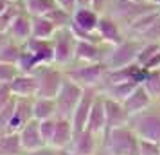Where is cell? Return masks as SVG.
<instances>
[{
    "instance_id": "6da1fadb",
    "label": "cell",
    "mask_w": 160,
    "mask_h": 155,
    "mask_svg": "<svg viewBox=\"0 0 160 155\" xmlns=\"http://www.w3.org/2000/svg\"><path fill=\"white\" fill-rule=\"evenodd\" d=\"M138 141L140 137L130 125L106 130L101 155H138Z\"/></svg>"
},
{
    "instance_id": "7a4b0ae2",
    "label": "cell",
    "mask_w": 160,
    "mask_h": 155,
    "mask_svg": "<svg viewBox=\"0 0 160 155\" xmlns=\"http://www.w3.org/2000/svg\"><path fill=\"white\" fill-rule=\"evenodd\" d=\"M108 72L106 63H79L74 61L65 67V76L83 89H102L104 76Z\"/></svg>"
},
{
    "instance_id": "3957f363",
    "label": "cell",
    "mask_w": 160,
    "mask_h": 155,
    "mask_svg": "<svg viewBox=\"0 0 160 155\" xmlns=\"http://www.w3.org/2000/svg\"><path fill=\"white\" fill-rule=\"evenodd\" d=\"M130 126L140 139H148L160 144V101H153L146 110L131 116Z\"/></svg>"
},
{
    "instance_id": "277c9868",
    "label": "cell",
    "mask_w": 160,
    "mask_h": 155,
    "mask_svg": "<svg viewBox=\"0 0 160 155\" xmlns=\"http://www.w3.org/2000/svg\"><path fill=\"white\" fill-rule=\"evenodd\" d=\"M142 45H144V42L140 38L126 36L121 44L110 47L104 63H106L108 69H121V67H128L131 63H137V56L140 49H142Z\"/></svg>"
},
{
    "instance_id": "5b68a950",
    "label": "cell",
    "mask_w": 160,
    "mask_h": 155,
    "mask_svg": "<svg viewBox=\"0 0 160 155\" xmlns=\"http://www.w3.org/2000/svg\"><path fill=\"white\" fill-rule=\"evenodd\" d=\"M36 81H38V96L43 97H56L63 81L67 80L65 69L63 67L51 63V65H40L36 72Z\"/></svg>"
},
{
    "instance_id": "8992f818",
    "label": "cell",
    "mask_w": 160,
    "mask_h": 155,
    "mask_svg": "<svg viewBox=\"0 0 160 155\" xmlns=\"http://www.w3.org/2000/svg\"><path fill=\"white\" fill-rule=\"evenodd\" d=\"M52 44H54V63L56 65L65 69L70 63H74L78 40L70 27H63V29L56 31V34L52 36Z\"/></svg>"
},
{
    "instance_id": "52a82bcc",
    "label": "cell",
    "mask_w": 160,
    "mask_h": 155,
    "mask_svg": "<svg viewBox=\"0 0 160 155\" xmlns=\"http://www.w3.org/2000/svg\"><path fill=\"white\" fill-rule=\"evenodd\" d=\"M85 89L79 87L78 83H74L72 80L67 78L61 89H59L58 96H56V106H58V117H65V119H70L72 117L76 106L79 103L81 96H83Z\"/></svg>"
},
{
    "instance_id": "ba28073f",
    "label": "cell",
    "mask_w": 160,
    "mask_h": 155,
    "mask_svg": "<svg viewBox=\"0 0 160 155\" xmlns=\"http://www.w3.org/2000/svg\"><path fill=\"white\" fill-rule=\"evenodd\" d=\"M68 152L74 155H101L102 135L90 132V130H83V132L76 133Z\"/></svg>"
},
{
    "instance_id": "9c48e42d",
    "label": "cell",
    "mask_w": 160,
    "mask_h": 155,
    "mask_svg": "<svg viewBox=\"0 0 160 155\" xmlns=\"http://www.w3.org/2000/svg\"><path fill=\"white\" fill-rule=\"evenodd\" d=\"M110 45L101 42H81L78 40L76 45V59L79 63H104L108 56Z\"/></svg>"
},
{
    "instance_id": "30bf717a",
    "label": "cell",
    "mask_w": 160,
    "mask_h": 155,
    "mask_svg": "<svg viewBox=\"0 0 160 155\" xmlns=\"http://www.w3.org/2000/svg\"><path fill=\"white\" fill-rule=\"evenodd\" d=\"M99 92H101L99 89H85V92H83V96H81V99H79V103H78V106H76V110H74V114H72V117H70L76 133L87 130L88 116H90V110H92V106H94V103H95V97L99 96Z\"/></svg>"
},
{
    "instance_id": "8fae6325",
    "label": "cell",
    "mask_w": 160,
    "mask_h": 155,
    "mask_svg": "<svg viewBox=\"0 0 160 155\" xmlns=\"http://www.w3.org/2000/svg\"><path fill=\"white\" fill-rule=\"evenodd\" d=\"M97 34H99V38L102 40V44L113 47V45L121 44L124 38H126V31H124V27L117 22L110 13H104V15H101V18H99Z\"/></svg>"
},
{
    "instance_id": "7c38bea8",
    "label": "cell",
    "mask_w": 160,
    "mask_h": 155,
    "mask_svg": "<svg viewBox=\"0 0 160 155\" xmlns=\"http://www.w3.org/2000/svg\"><path fill=\"white\" fill-rule=\"evenodd\" d=\"M8 34L15 42H18L22 45L32 38V16L25 9H20L16 13V16L13 18V23H11V27L8 31Z\"/></svg>"
},
{
    "instance_id": "4fadbf2b",
    "label": "cell",
    "mask_w": 160,
    "mask_h": 155,
    "mask_svg": "<svg viewBox=\"0 0 160 155\" xmlns=\"http://www.w3.org/2000/svg\"><path fill=\"white\" fill-rule=\"evenodd\" d=\"M32 97H16L15 112L9 121L8 132H20L29 121H32Z\"/></svg>"
},
{
    "instance_id": "5bb4252c",
    "label": "cell",
    "mask_w": 160,
    "mask_h": 155,
    "mask_svg": "<svg viewBox=\"0 0 160 155\" xmlns=\"http://www.w3.org/2000/svg\"><path fill=\"white\" fill-rule=\"evenodd\" d=\"M74 137H76V130H74L72 121L65 117H56V126H54V133H52L49 146L58 148V150H68Z\"/></svg>"
},
{
    "instance_id": "9a60e30c",
    "label": "cell",
    "mask_w": 160,
    "mask_h": 155,
    "mask_svg": "<svg viewBox=\"0 0 160 155\" xmlns=\"http://www.w3.org/2000/svg\"><path fill=\"white\" fill-rule=\"evenodd\" d=\"M104 108H106V130L130 125L131 116L124 108L122 103H119L115 99H110V97L104 96Z\"/></svg>"
},
{
    "instance_id": "2e32d148",
    "label": "cell",
    "mask_w": 160,
    "mask_h": 155,
    "mask_svg": "<svg viewBox=\"0 0 160 155\" xmlns=\"http://www.w3.org/2000/svg\"><path fill=\"white\" fill-rule=\"evenodd\" d=\"M18 133H20V141H22V146L25 152H36L40 148L47 146L43 135H42V130H40V121H36V119L29 121Z\"/></svg>"
},
{
    "instance_id": "e0dca14e",
    "label": "cell",
    "mask_w": 160,
    "mask_h": 155,
    "mask_svg": "<svg viewBox=\"0 0 160 155\" xmlns=\"http://www.w3.org/2000/svg\"><path fill=\"white\" fill-rule=\"evenodd\" d=\"M23 47L34 54L36 59L42 63V65H51L54 63V44L51 40H43V38H31L29 42H25Z\"/></svg>"
},
{
    "instance_id": "ac0fdd59",
    "label": "cell",
    "mask_w": 160,
    "mask_h": 155,
    "mask_svg": "<svg viewBox=\"0 0 160 155\" xmlns=\"http://www.w3.org/2000/svg\"><path fill=\"white\" fill-rule=\"evenodd\" d=\"M87 130L99 133V135H104V132H106V108H104V94L102 92H99V96L95 97V103L88 116Z\"/></svg>"
},
{
    "instance_id": "d6986e66",
    "label": "cell",
    "mask_w": 160,
    "mask_h": 155,
    "mask_svg": "<svg viewBox=\"0 0 160 155\" xmlns=\"http://www.w3.org/2000/svg\"><path fill=\"white\" fill-rule=\"evenodd\" d=\"M11 92L15 97H36L38 96V81L34 74H18L9 83Z\"/></svg>"
},
{
    "instance_id": "ffe728a7",
    "label": "cell",
    "mask_w": 160,
    "mask_h": 155,
    "mask_svg": "<svg viewBox=\"0 0 160 155\" xmlns=\"http://www.w3.org/2000/svg\"><path fill=\"white\" fill-rule=\"evenodd\" d=\"M99 18L101 15L94 8H78L72 15V25L83 31H88V33H97Z\"/></svg>"
},
{
    "instance_id": "44dd1931",
    "label": "cell",
    "mask_w": 160,
    "mask_h": 155,
    "mask_svg": "<svg viewBox=\"0 0 160 155\" xmlns=\"http://www.w3.org/2000/svg\"><path fill=\"white\" fill-rule=\"evenodd\" d=\"M153 101H155V99L148 94V90H146L144 87H142V83H140L137 89L126 97V101H124L122 105H124V108L128 110L130 116H135V114H138V112L146 110Z\"/></svg>"
},
{
    "instance_id": "7402d4cb",
    "label": "cell",
    "mask_w": 160,
    "mask_h": 155,
    "mask_svg": "<svg viewBox=\"0 0 160 155\" xmlns=\"http://www.w3.org/2000/svg\"><path fill=\"white\" fill-rule=\"evenodd\" d=\"M32 117L36 121L58 117L56 97H43V96L32 97Z\"/></svg>"
},
{
    "instance_id": "603a6c76",
    "label": "cell",
    "mask_w": 160,
    "mask_h": 155,
    "mask_svg": "<svg viewBox=\"0 0 160 155\" xmlns=\"http://www.w3.org/2000/svg\"><path fill=\"white\" fill-rule=\"evenodd\" d=\"M140 83L137 81H119V83H110V85H104L101 89V92L110 99H115L119 103H124L126 97L130 96L133 90L137 89Z\"/></svg>"
},
{
    "instance_id": "cb8c5ba5",
    "label": "cell",
    "mask_w": 160,
    "mask_h": 155,
    "mask_svg": "<svg viewBox=\"0 0 160 155\" xmlns=\"http://www.w3.org/2000/svg\"><path fill=\"white\" fill-rule=\"evenodd\" d=\"M160 16V9H151L146 11L144 15H140L138 18H135L133 22L126 27V36H133V38H140L144 34V31L151 25L157 18Z\"/></svg>"
},
{
    "instance_id": "d4e9b609",
    "label": "cell",
    "mask_w": 160,
    "mask_h": 155,
    "mask_svg": "<svg viewBox=\"0 0 160 155\" xmlns=\"http://www.w3.org/2000/svg\"><path fill=\"white\" fill-rule=\"evenodd\" d=\"M25 150L20 141L18 132L0 133V155H23Z\"/></svg>"
},
{
    "instance_id": "484cf974",
    "label": "cell",
    "mask_w": 160,
    "mask_h": 155,
    "mask_svg": "<svg viewBox=\"0 0 160 155\" xmlns=\"http://www.w3.org/2000/svg\"><path fill=\"white\" fill-rule=\"evenodd\" d=\"M56 23L49 16H32V38H43L51 40L56 34Z\"/></svg>"
},
{
    "instance_id": "4316f807",
    "label": "cell",
    "mask_w": 160,
    "mask_h": 155,
    "mask_svg": "<svg viewBox=\"0 0 160 155\" xmlns=\"http://www.w3.org/2000/svg\"><path fill=\"white\" fill-rule=\"evenodd\" d=\"M56 6V0H23V9L31 16H47Z\"/></svg>"
},
{
    "instance_id": "83f0119b",
    "label": "cell",
    "mask_w": 160,
    "mask_h": 155,
    "mask_svg": "<svg viewBox=\"0 0 160 155\" xmlns=\"http://www.w3.org/2000/svg\"><path fill=\"white\" fill-rule=\"evenodd\" d=\"M40 65H42V63L36 59V56L31 54V52L23 47L22 54H20V58L16 61V67H18L20 74H34L38 69H40Z\"/></svg>"
},
{
    "instance_id": "f1b7e54d",
    "label": "cell",
    "mask_w": 160,
    "mask_h": 155,
    "mask_svg": "<svg viewBox=\"0 0 160 155\" xmlns=\"http://www.w3.org/2000/svg\"><path fill=\"white\" fill-rule=\"evenodd\" d=\"M22 51H23V45L18 44V42H15V40L11 38L8 44L0 49V61L15 63V65H16V61H18V58H20Z\"/></svg>"
},
{
    "instance_id": "f546056e",
    "label": "cell",
    "mask_w": 160,
    "mask_h": 155,
    "mask_svg": "<svg viewBox=\"0 0 160 155\" xmlns=\"http://www.w3.org/2000/svg\"><path fill=\"white\" fill-rule=\"evenodd\" d=\"M142 87L148 90V94L158 101L160 99V72L158 70H148L142 80Z\"/></svg>"
},
{
    "instance_id": "4dcf8cb0",
    "label": "cell",
    "mask_w": 160,
    "mask_h": 155,
    "mask_svg": "<svg viewBox=\"0 0 160 155\" xmlns=\"http://www.w3.org/2000/svg\"><path fill=\"white\" fill-rule=\"evenodd\" d=\"M47 16H49L52 22L56 23V27H58V29L70 27V23H72V15H70L68 11H65V9H61L59 6H56V8L52 9Z\"/></svg>"
},
{
    "instance_id": "1f68e13d",
    "label": "cell",
    "mask_w": 160,
    "mask_h": 155,
    "mask_svg": "<svg viewBox=\"0 0 160 155\" xmlns=\"http://www.w3.org/2000/svg\"><path fill=\"white\" fill-rule=\"evenodd\" d=\"M18 74H20V70H18V67L15 63L0 61V85H9Z\"/></svg>"
},
{
    "instance_id": "d6a6232c",
    "label": "cell",
    "mask_w": 160,
    "mask_h": 155,
    "mask_svg": "<svg viewBox=\"0 0 160 155\" xmlns=\"http://www.w3.org/2000/svg\"><path fill=\"white\" fill-rule=\"evenodd\" d=\"M157 51H160V44H157V42H144V45H142V49H140V52L137 56V63L140 67H144L148 63V59L151 58Z\"/></svg>"
},
{
    "instance_id": "836d02e7",
    "label": "cell",
    "mask_w": 160,
    "mask_h": 155,
    "mask_svg": "<svg viewBox=\"0 0 160 155\" xmlns=\"http://www.w3.org/2000/svg\"><path fill=\"white\" fill-rule=\"evenodd\" d=\"M140 40L142 42H157V44H160V16L144 31Z\"/></svg>"
},
{
    "instance_id": "e575fe53",
    "label": "cell",
    "mask_w": 160,
    "mask_h": 155,
    "mask_svg": "<svg viewBox=\"0 0 160 155\" xmlns=\"http://www.w3.org/2000/svg\"><path fill=\"white\" fill-rule=\"evenodd\" d=\"M138 155H160V144L148 139L138 141Z\"/></svg>"
},
{
    "instance_id": "d590c367",
    "label": "cell",
    "mask_w": 160,
    "mask_h": 155,
    "mask_svg": "<svg viewBox=\"0 0 160 155\" xmlns=\"http://www.w3.org/2000/svg\"><path fill=\"white\" fill-rule=\"evenodd\" d=\"M54 126H56V117L40 121V130H42V135H43V141H45V144H47V146L51 144L52 133H54Z\"/></svg>"
},
{
    "instance_id": "8d00e7d4",
    "label": "cell",
    "mask_w": 160,
    "mask_h": 155,
    "mask_svg": "<svg viewBox=\"0 0 160 155\" xmlns=\"http://www.w3.org/2000/svg\"><path fill=\"white\" fill-rule=\"evenodd\" d=\"M23 155H70V152L68 150H58V148L52 146H43L36 152H25Z\"/></svg>"
},
{
    "instance_id": "74e56055",
    "label": "cell",
    "mask_w": 160,
    "mask_h": 155,
    "mask_svg": "<svg viewBox=\"0 0 160 155\" xmlns=\"http://www.w3.org/2000/svg\"><path fill=\"white\" fill-rule=\"evenodd\" d=\"M13 99H15V96H13V92H11V87H9V85H0V110H2L6 105L11 103Z\"/></svg>"
},
{
    "instance_id": "f35d334b",
    "label": "cell",
    "mask_w": 160,
    "mask_h": 155,
    "mask_svg": "<svg viewBox=\"0 0 160 155\" xmlns=\"http://www.w3.org/2000/svg\"><path fill=\"white\" fill-rule=\"evenodd\" d=\"M56 4H58L61 9L68 11L70 15H74V11L79 8V6H78V0H56Z\"/></svg>"
},
{
    "instance_id": "ab89813d",
    "label": "cell",
    "mask_w": 160,
    "mask_h": 155,
    "mask_svg": "<svg viewBox=\"0 0 160 155\" xmlns=\"http://www.w3.org/2000/svg\"><path fill=\"white\" fill-rule=\"evenodd\" d=\"M146 70H158L160 69V51H157L151 58L148 59V63L144 65Z\"/></svg>"
},
{
    "instance_id": "60d3db41",
    "label": "cell",
    "mask_w": 160,
    "mask_h": 155,
    "mask_svg": "<svg viewBox=\"0 0 160 155\" xmlns=\"http://www.w3.org/2000/svg\"><path fill=\"white\" fill-rule=\"evenodd\" d=\"M16 4H18V2H13V0H0V15H2V13H8L11 8H15Z\"/></svg>"
},
{
    "instance_id": "b9f144b4",
    "label": "cell",
    "mask_w": 160,
    "mask_h": 155,
    "mask_svg": "<svg viewBox=\"0 0 160 155\" xmlns=\"http://www.w3.org/2000/svg\"><path fill=\"white\" fill-rule=\"evenodd\" d=\"M9 40H11V36H9L8 33H2V31H0V49H2L4 45L8 44Z\"/></svg>"
},
{
    "instance_id": "7bdbcfd3",
    "label": "cell",
    "mask_w": 160,
    "mask_h": 155,
    "mask_svg": "<svg viewBox=\"0 0 160 155\" xmlns=\"http://www.w3.org/2000/svg\"><path fill=\"white\" fill-rule=\"evenodd\" d=\"M94 0H78V6L79 8H92Z\"/></svg>"
},
{
    "instance_id": "ee69618b",
    "label": "cell",
    "mask_w": 160,
    "mask_h": 155,
    "mask_svg": "<svg viewBox=\"0 0 160 155\" xmlns=\"http://www.w3.org/2000/svg\"><path fill=\"white\" fill-rule=\"evenodd\" d=\"M13 2H18V4H23V0H13Z\"/></svg>"
},
{
    "instance_id": "f6af8a7d",
    "label": "cell",
    "mask_w": 160,
    "mask_h": 155,
    "mask_svg": "<svg viewBox=\"0 0 160 155\" xmlns=\"http://www.w3.org/2000/svg\"><path fill=\"white\" fill-rule=\"evenodd\" d=\"M158 72H160V69H158Z\"/></svg>"
},
{
    "instance_id": "bcb514c9",
    "label": "cell",
    "mask_w": 160,
    "mask_h": 155,
    "mask_svg": "<svg viewBox=\"0 0 160 155\" xmlns=\"http://www.w3.org/2000/svg\"><path fill=\"white\" fill-rule=\"evenodd\" d=\"M70 155H74V153H70Z\"/></svg>"
},
{
    "instance_id": "7dc6e473",
    "label": "cell",
    "mask_w": 160,
    "mask_h": 155,
    "mask_svg": "<svg viewBox=\"0 0 160 155\" xmlns=\"http://www.w3.org/2000/svg\"><path fill=\"white\" fill-rule=\"evenodd\" d=\"M158 101H160V99H158Z\"/></svg>"
}]
</instances>
